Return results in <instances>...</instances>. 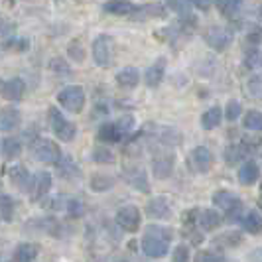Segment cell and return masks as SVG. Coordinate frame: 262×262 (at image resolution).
I'll list each match as a JSON object with an SVG mask.
<instances>
[{
  "label": "cell",
  "mask_w": 262,
  "mask_h": 262,
  "mask_svg": "<svg viewBox=\"0 0 262 262\" xmlns=\"http://www.w3.org/2000/svg\"><path fill=\"white\" fill-rule=\"evenodd\" d=\"M57 103L69 113H81L85 108V89L81 85H67L57 93Z\"/></svg>",
  "instance_id": "cell-1"
},
{
  "label": "cell",
  "mask_w": 262,
  "mask_h": 262,
  "mask_svg": "<svg viewBox=\"0 0 262 262\" xmlns=\"http://www.w3.org/2000/svg\"><path fill=\"white\" fill-rule=\"evenodd\" d=\"M50 124H52V130L53 134L61 140V142H71L77 134V128L71 120H67L59 108L55 106H50Z\"/></svg>",
  "instance_id": "cell-2"
},
{
  "label": "cell",
  "mask_w": 262,
  "mask_h": 262,
  "mask_svg": "<svg viewBox=\"0 0 262 262\" xmlns=\"http://www.w3.org/2000/svg\"><path fill=\"white\" fill-rule=\"evenodd\" d=\"M213 203L225 211L227 215V221H236L241 217V211H243V201L241 197L231 193V191H215L213 193Z\"/></svg>",
  "instance_id": "cell-3"
},
{
  "label": "cell",
  "mask_w": 262,
  "mask_h": 262,
  "mask_svg": "<svg viewBox=\"0 0 262 262\" xmlns=\"http://www.w3.org/2000/svg\"><path fill=\"white\" fill-rule=\"evenodd\" d=\"M32 152H34V156H36L38 162L52 164V166H55L61 160V156H63L59 146L55 144L53 140H48V138H36L34 144H32Z\"/></svg>",
  "instance_id": "cell-4"
},
{
  "label": "cell",
  "mask_w": 262,
  "mask_h": 262,
  "mask_svg": "<svg viewBox=\"0 0 262 262\" xmlns=\"http://www.w3.org/2000/svg\"><path fill=\"white\" fill-rule=\"evenodd\" d=\"M93 59L99 67H111L115 59V46L111 36H97L93 41Z\"/></svg>",
  "instance_id": "cell-5"
},
{
  "label": "cell",
  "mask_w": 262,
  "mask_h": 262,
  "mask_svg": "<svg viewBox=\"0 0 262 262\" xmlns=\"http://www.w3.org/2000/svg\"><path fill=\"white\" fill-rule=\"evenodd\" d=\"M144 134H148L154 142H160V144L166 146H176L182 142V134L176 130V128H170V126H160V124H152L148 122L144 128Z\"/></svg>",
  "instance_id": "cell-6"
},
{
  "label": "cell",
  "mask_w": 262,
  "mask_h": 262,
  "mask_svg": "<svg viewBox=\"0 0 262 262\" xmlns=\"http://www.w3.org/2000/svg\"><path fill=\"white\" fill-rule=\"evenodd\" d=\"M187 164H189V168L195 173H207L213 168V154H211L209 148H205V146H195L189 152Z\"/></svg>",
  "instance_id": "cell-7"
},
{
  "label": "cell",
  "mask_w": 262,
  "mask_h": 262,
  "mask_svg": "<svg viewBox=\"0 0 262 262\" xmlns=\"http://www.w3.org/2000/svg\"><path fill=\"white\" fill-rule=\"evenodd\" d=\"M142 250L150 258H162L170 250V241H166V238L158 235H152V233H146L144 238H142Z\"/></svg>",
  "instance_id": "cell-8"
},
{
  "label": "cell",
  "mask_w": 262,
  "mask_h": 262,
  "mask_svg": "<svg viewBox=\"0 0 262 262\" xmlns=\"http://www.w3.org/2000/svg\"><path fill=\"white\" fill-rule=\"evenodd\" d=\"M117 223L126 233H136L140 227V211L134 205H124L117 211Z\"/></svg>",
  "instance_id": "cell-9"
},
{
  "label": "cell",
  "mask_w": 262,
  "mask_h": 262,
  "mask_svg": "<svg viewBox=\"0 0 262 262\" xmlns=\"http://www.w3.org/2000/svg\"><path fill=\"white\" fill-rule=\"evenodd\" d=\"M205 41L209 43L215 52H225V50L231 46V41H233V32H231V30H227V28L213 26V28L207 30V34H205Z\"/></svg>",
  "instance_id": "cell-10"
},
{
  "label": "cell",
  "mask_w": 262,
  "mask_h": 262,
  "mask_svg": "<svg viewBox=\"0 0 262 262\" xmlns=\"http://www.w3.org/2000/svg\"><path fill=\"white\" fill-rule=\"evenodd\" d=\"M173 164H176V158L173 154H158L152 160V173L156 180H166L170 178L171 171H173Z\"/></svg>",
  "instance_id": "cell-11"
},
{
  "label": "cell",
  "mask_w": 262,
  "mask_h": 262,
  "mask_svg": "<svg viewBox=\"0 0 262 262\" xmlns=\"http://www.w3.org/2000/svg\"><path fill=\"white\" fill-rule=\"evenodd\" d=\"M164 73H166V57H158L156 61L146 69L144 83L150 89H156L158 85L162 83V79H164Z\"/></svg>",
  "instance_id": "cell-12"
},
{
  "label": "cell",
  "mask_w": 262,
  "mask_h": 262,
  "mask_svg": "<svg viewBox=\"0 0 262 262\" xmlns=\"http://www.w3.org/2000/svg\"><path fill=\"white\" fill-rule=\"evenodd\" d=\"M97 138L101 142H105V144H117L126 136H124V132L120 130L118 122H105V124H101V128L97 132Z\"/></svg>",
  "instance_id": "cell-13"
},
{
  "label": "cell",
  "mask_w": 262,
  "mask_h": 262,
  "mask_svg": "<svg viewBox=\"0 0 262 262\" xmlns=\"http://www.w3.org/2000/svg\"><path fill=\"white\" fill-rule=\"evenodd\" d=\"M124 180H126L136 191H142V193H148V191H150V184H148L146 171L142 170V168H126V170H124Z\"/></svg>",
  "instance_id": "cell-14"
},
{
  "label": "cell",
  "mask_w": 262,
  "mask_h": 262,
  "mask_svg": "<svg viewBox=\"0 0 262 262\" xmlns=\"http://www.w3.org/2000/svg\"><path fill=\"white\" fill-rule=\"evenodd\" d=\"M130 16H132V20H136V22L154 20V18H164V16H166V8H164L162 4H144V6H138Z\"/></svg>",
  "instance_id": "cell-15"
},
{
  "label": "cell",
  "mask_w": 262,
  "mask_h": 262,
  "mask_svg": "<svg viewBox=\"0 0 262 262\" xmlns=\"http://www.w3.org/2000/svg\"><path fill=\"white\" fill-rule=\"evenodd\" d=\"M24 91H26V85L20 77H14L10 81H4V87H2V97L6 101H12V103H18L22 97H24Z\"/></svg>",
  "instance_id": "cell-16"
},
{
  "label": "cell",
  "mask_w": 262,
  "mask_h": 262,
  "mask_svg": "<svg viewBox=\"0 0 262 262\" xmlns=\"http://www.w3.org/2000/svg\"><path fill=\"white\" fill-rule=\"evenodd\" d=\"M52 189V176L50 171H39L38 176L34 178V184H32V199L34 201H39L50 193Z\"/></svg>",
  "instance_id": "cell-17"
},
{
  "label": "cell",
  "mask_w": 262,
  "mask_h": 262,
  "mask_svg": "<svg viewBox=\"0 0 262 262\" xmlns=\"http://www.w3.org/2000/svg\"><path fill=\"white\" fill-rule=\"evenodd\" d=\"M146 213H148L152 219H168L171 213V207H170V203H168V199L160 195V197H154L152 201H148Z\"/></svg>",
  "instance_id": "cell-18"
},
{
  "label": "cell",
  "mask_w": 262,
  "mask_h": 262,
  "mask_svg": "<svg viewBox=\"0 0 262 262\" xmlns=\"http://www.w3.org/2000/svg\"><path fill=\"white\" fill-rule=\"evenodd\" d=\"M20 120H22V115L18 108H14V106L2 108L0 111V132H10L14 128H18Z\"/></svg>",
  "instance_id": "cell-19"
},
{
  "label": "cell",
  "mask_w": 262,
  "mask_h": 262,
  "mask_svg": "<svg viewBox=\"0 0 262 262\" xmlns=\"http://www.w3.org/2000/svg\"><path fill=\"white\" fill-rule=\"evenodd\" d=\"M10 180H12V184L20 191H30L32 184H34V178L30 176V171L24 166H14L12 170H10Z\"/></svg>",
  "instance_id": "cell-20"
},
{
  "label": "cell",
  "mask_w": 262,
  "mask_h": 262,
  "mask_svg": "<svg viewBox=\"0 0 262 262\" xmlns=\"http://www.w3.org/2000/svg\"><path fill=\"white\" fill-rule=\"evenodd\" d=\"M140 81V73L136 67H124L117 73V83L120 89H134Z\"/></svg>",
  "instance_id": "cell-21"
},
{
  "label": "cell",
  "mask_w": 262,
  "mask_h": 262,
  "mask_svg": "<svg viewBox=\"0 0 262 262\" xmlns=\"http://www.w3.org/2000/svg\"><path fill=\"white\" fill-rule=\"evenodd\" d=\"M197 223L203 231H215L219 225L223 223V217L215 209H203L197 215Z\"/></svg>",
  "instance_id": "cell-22"
},
{
  "label": "cell",
  "mask_w": 262,
  "mask_h": 262,
  "mask_svg": "<svg viewBox=\"0 0 262 262\" xmlns=\"http://www.w3.org/2000/svg\"><path fill=\"white\" fill-rule=\"evenodd\" d=\"M38 245H34V243H22V245H18L16 250H14V256H12V262H34L38 258Z\"/></svg>",
  "instance_id": "cell-23"
},
{
  "label": "cell",
  "mask_w": 262,
  "mask_h": 262,
  "mask_svg": "<svg viewBox=\"0 0 262 262\" xmlns=\"http://www.w3.org/2000/svg\"><path fill=\"white\" fill-rule=\"evenodd\" d=\"M103 10L106 14H113V16H130L136 10V6L128 0H108L103 6Z\"/></svg>",
  "instance_id": "cell-24"
},
{
  "label": "cell",
  "mask_w": 262,
  "mask_h": 262,
  "mask_svg": "<svg viewBox=\"0 0 262 262\" xmlns=\"http://www.w3.org/2000/svg\"><path fill=\"white\" fill-rule=\"evenodd\" d=\"M57 166V170H59V176L63 178V180H75V178H79V166L73 162V158L69 156V154H63L61 156V160L55 164Z\"/></svg>",
  "instance_id": "cell-25"
},
{
  "label": "cell",
  "mask_w": 262,
  "mask_h": 262,
  "mask_svg": "<svg viewBox=\"0 0 262 262\" xmlns=\"http://www.w3.org/2000/svg\"><path fill=\"white\" fill-rule=\"evenodd\" d=\"M250 154V150L247 148L245 142H241V144H231L225 148V162L229 164V166H235L236 162H241L243 158H247Z\"/></svg>",
  "instance_id": "cell-26"
},
{
  "label": "cell",
  "mask_w": 262,
  "mask_h": 262,
  "mask_svg": "<svg viewBox=\"0 0 262 262\" xmlns=\"http://www.w3.org/2000/svg\"><path fill=\"white\" fill-rule=\"evenodd\" d=\"M258 178H260V168L256 166V162H247V164L238 170V182L243 185L256 184Z\"/></svg>",
  "instance_id": "cell-27"
},
{
  "label": "cell",
  "mask_w": 262,
  "mask_h": 262,
  "mask_svg": "<svg viewBox=\"0 0 262 262\" xmlns=\"http://www.w3.org/2000/svg\"><path fill=\"white\" fill-rule=\"evenodd\" d=\"M221 118H223L221 106H211V108H207V111L201 115V126H203L205 130H213V128H217V126L221 124Z\"/></svg>",
  "instance_id": "cell-28"
},
{
  "label": "cell",
  "mask_w": 262,
  "mask_h": 262,
  "mask_svg": "<svg viewBox=\"0 0 262 262\" xmlns=\"http://www.w3.org/2000/svg\"><path fill=\"white\" fill-rule=\"evenodd\" d=\"M243 227L250 235H260L262 233V215L258 211H249L243 219Z\"/></svg>",
  "instance_id": "cell-29"
},
{
  "label": "cell",
  "mask_w": 262,
  "mask_h": 262,
  "mask_svg": "<svg viewBox=\"0 0 262 262\" xmlns=\"http://www.w3.org/2000/svg\"><path fill=\"white\" fill-rule=\"evenodd\" d=\"M215 6L225 18H233L243 8V0H215Z\"/></svg>",
  "instance_id": "cell-30"
},
{
  "label": "cell",
  "mask_w": 262,
  "mask_h": 262,
  "mask_svg": "<svg viewBox=\"0 0 262 262\" xmlns=\"http://www.w3.org/2000/svg\"><path fill=\"white\" fill-rule=\"evenodd\" d=\"M115 178H111V176H105V173H95L91 178V189L93 191H108V189H113L115 187Z\"/></svg>",
  "instance_id": "cell-31"
},
{
  "label": "cell",
  "mask_w": 262,
  "mask_h": 262,
  "mask_svg": "<svg viewBox=\"0 0 262 262\" xmlns=\"http://www.w3.org/2000/svg\"><path fill=\"white\" fill-rule=\"evenodd\" d=\"M14 209H16V201L10 195H0V217L10 223L14 217Z\"/></svg>",
  "instance_id": "cell-32"
},
{
  "label": "cell",
  "mask_w": 262,
  "mask_h": 262,
  "mask_svg": "<svg viewBox=\"0 0 262 262\" xmlns=\"http://www.w3.org/2000/svg\"><path fill=\"white\" fill-rule=\"evenodd\" d=\"M2 152H4V156L14 160V158H18L22 154V142L18 140V138H4V142H2Z\"/></svg>",
  "instance_id": "cell-33"
},
{
  "label": "cell",
  "mask_w": 262,
  "mask_h": 262,
  "mask_svg": "<svg viewBox=\"0 0 262 262\" xmlns=\"http://www.w3.org/2000/svg\"><path fill=\"white\" fill-rule=\"evenodd\" d=\"M245 128L252 132H262V113L258 111H249L245 115V120H243Z\"/></svg>",
  "instance_id": "cell-34"
},
{
  "label": "cell",
  "mask_w": 262,
  "mask_h": 262,
  "mask_svg": "<svg viewBox=\"0 0 262 262\" xmlns=\"http://www.w3.org/2000/svg\"><path fill=\"white\" fill-rule=\"evenodd\" d=\"M91 160L93 162H97V164H115V154L105 148V146H99V148H95L91 152Z\"/></svg>",
  "instance_id": "cell-35"
},
{
  "label": "cell",
  "mask_w": 262,
  "mask_h": 262,
  "mask_svg": "<svg viewBox=\"0 0 262 262\" xmlns=\"http://www.w3.org/2000/svg\"><path fill=\"white\" fill-rule=\"evenodd\" d=\"M168 8L176 14L189 16L191 14V0H168Z\"/></svg>",
  "instance_id": "cell-36"
},
{
  "label": "cell",
  "mask_w": 262,
  "mask_h": 262,
  "mask_svg": "<svg viewBox=\"0 0 262 262\" xmlns=\"http://www.w3.org/2000/svg\"><path fill=\"white\" fill-rule=\"evenodd\" d=\"M247 89H249L250 97L262 101V75H252L247 83Z\"/></svg>",
  "instance_id": "cell-37"
},
{
  "label": "cell",
  "mask_w": 262,
  "mask_h": 262,
  "mask_svg": "<svg viewBox=\"0 0 262 262\" xmlns=\"http://www.w3.org/2000/svg\"><path fill=\"white\" fill-rule=\"evenodd\" d=\"M66 209L69 213V217H83V213H85V205H83V201L81 199H69L66 203Z\"/></svg>",
  "instance_id": "cell-38"
},
{
  "label": "cell",
  "mask_w": 262,
  "mask_h": 262,
  "mask_svg": "<svg viewBox=\"0 0 262 262\" xmlns=\"http://www.w3.org/2000/svg\"><path fill=\"white\" fill-rule=\"evenodd\" d=\"M28 48H30V41L26 38H14L4 43V50L8 52H26Z\"/></svg>",
  "instance_id": "cell-39"
},
{
  "label": "cell",
  "mask_w": 262,
  "mask_h": 262,
  "mask_svg": "<svg viewBox=\"0 0 262 262\" xmlns=\"http://www.w3.org/2000/svg\"><path fill=\"white\" fill-rule=\"evenodd\" d=\"M67 53H69V57L75 59L77 63H81V61L85 59V50H83V46L79 43L77 39H73V41L67 46Z\"/></svg>",
  "instance_id": "cell-40"
},
{
  "label": "cell",
  "mask_w": 262,
  "mask_h": 262,
  "mask_svg": "<svg viewBox=\"0 0 262 262\" xmlns=\"http://www.w3.org/2000/svg\"><path fill=\"white\" fill-rule=\"evenodd\" d=\"M50 69L57 75H71V67L67 66V61L59 59V57H53L50 61Z\"/></svg>",
  "instance_id": "cell-41"
},
{
  "label": "cell",
  "mask_w": 262,
  "mask_h": 262,
  "mask_svg": "<svg viewBox=\"0 0 262 262\" xmlns=\"http://www.w3.org/2000/svg\"><path fill=\"white\" fill-rule=\"evenodd\" d=\"M193 262H225V258L217 252H211V250H199Z\"/></svg>",
  "instance_id": "cell-42"
},
{
  "label": "cell",
  "mask_w": 262,
  "mask_h": 262,
  "mask_svg": "<svg viewBox=\"0 0 262 262\" xmlns=\"http://www.w3.org/2000/svg\"><path fill=\"white\" fill-rule=\"evenodd\" d=\"M241 241H243V236L238 235V233H225V235L219 236L215 243H217V245H223V247H235Z\"/></svg>",
  "instance_id": "cell-43"
},
{
  "label": "cell",
  "mask_w": 262,
  "mask_h": 262,
  "mask_svg": "<svg viewBox=\"0 0 262 262\" xmlns=\"http://www.w3.org/2000/svg\"><path fill=\"white\" fill-rule=\"evenodd\" d=\"M146 233H152V235L162 236V238H166V241H171V236H173L171 229H168V227H162V225H150V227L146 229Z\"/></svg>",
  "instance_id": "cell-44"
},
{
  "label": "cell",
  "mask_w": 262,
  "mask_h": 262,
  "mask_svg": "<svg viewBox=\"0 0 262 262\" xmlns=\"http://www.w3.org/2000/svg\"><path fill=\"white\" fill-rule=\"evenodd\" d=\"M225 117H227V120H229V122H235L236 118L241 117V103H238V101H229Z\"/></svg>",
  "instance_id": "cell-45"
},
{
  "label": "cell",
  "mask_w": 262,
  "mask_h": 262,
  "mask_svg": "<svg viewBox=\"0 0 262 262\" xmlns=\"http://www.w3.org/2000/svg\"><path fill=\"white\" fill-rule=\"evenodd\" d=\"M189 260V249L185 245H180L173 250V262H187Z\"/></svg>",
  "instance_id": "cell-46"
},
{
  "label": "cell",
  "mask_w": 262,
  "mask_h": 262,
  "mask_svg": "<svg viewBox=\"0 0 262 262\" xmlns=\"http://www.w3.org/2000/svg\"><path fill=\"white\" fill-rule=\"evenodd\" d=\"M197 215H199V211H197V209L185 211V213H184V225L191 227V225L195 223V217H197Z\"/></svg>",
  "instance_id": "cell-47"
},
{
  "label": "cell",
  "mask_w": 262,
  "mask_h": 262,
  "mask_svg": "<svg viewBox=\"0 0 262 262\" xmlns=\"http://www.w3.org/2000/svg\"><path fill=\"white\" fill-rule=\"evenodd\" d=\"M191 4L195 6L197 10H203V12H207L211 8V4H213V0H191Z\"/></svg>",
  "instance_id": "cell-48"
},
{
  "label": "cell",
  "mask_w": 262,
  "mask_h": 262,
  "mask_svg": "<svg viewBox=\"0 0 262 262\" xmlns=\"http://www.w3.org/2000/svg\"><path fill=\"white\" fill-rule=\"evenodd\" d=\"M8 28H10V24H8V22H4V18L0 16V34H4V32H8Z\"/></svg>",
  "instance_id": "cell-49"
},
{
  "label": "cell",
  "mask_w": 262,
  "mask_h": 262,
  "mask_svg": "<svg viewBox=\"0 0 262 262\" xmlns=\"http://www.w3.org/2000/svg\"><path fill=\"white\" fill-rule=\"evenodd\" d=\"M2 87H4V81L0 79V93H2Z\"/></svg>",
  "instance_id": "cell-50"
},
{
  "label": "cell",
  "mask_w": 262,
  "mask_h": 262,
  "mask_svg": "<svg viewBox=\"0 0 262 262\" xmlns=\"http://www.w3.org/2000/svg\"><path fill=\"white\" fill-rule=\"evenodd\" d=\"M258 203H260V207H262V199H260V201H258Z\"/></svg>",
  "instance_id": "cell-51"
},
{
  "label": "cell",
  "mask_w": 262,
  "mask_h": 262,
  "mask_svg": "<svg viewBox=\"0 0 262 262\" xmlns=\"http://www.w3.org/2000/svg\"><path fill=\"white\" fill-rule=\"evenodd\" d=\"M117 262H126V260H117Z\"/></svg>",
  "instance_id": "cell-52"
},
{
  "label": "cell",
  "mask_w": 262,
  "mask_h": 262,
  "mask_svg": "<svg viewBox=\"0 0 262 262\" xmlns=\"http://www.w3.org/2000/svg\"><path fill=\"white\" fill-rule=\"evenodd\" d=\"M0 262H4V260H2V258H0Z\"/></svg>",
  "instance_id": "cell-53"
}]
</instances>
